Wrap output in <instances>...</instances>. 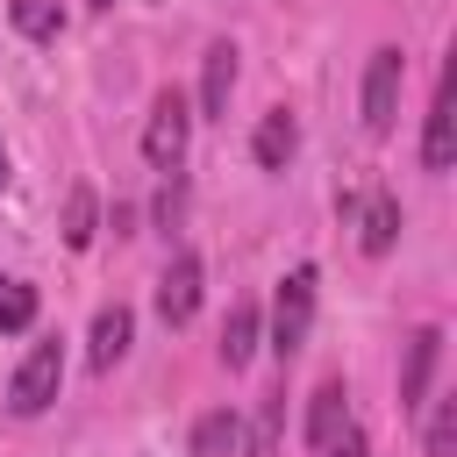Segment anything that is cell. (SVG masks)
<instances>
[{"label":"cell","mask_w":457,"mask_h":457,"mask_svg":"<svg viewBox=\"0 0 457 457\" xmlns=\"http://www.w3.org/2000/svg\"><path fill=\"white\" fill-rule=\"evenodd\" d=\"M129 336H136V314H129L121 300H114V307H100V321H93V350H86V357H93V371H114V364L129 357Z\"/></svg>","instance_id":"9c48e42d"},{"label":"cell","mask_w":457,"mask_h":457,"mask_svg":"<svg viewBox=\"0 0 457 457\" xmlns=\"http://www.w3.org/2000/svg\"><path fill=\"white\" fill-rule=\"evenodd\" d=\"M343 214H357V243H364L371 257H386V250H393V236H400V207H393V193H371V200H350Z\"/></svg>","instance_id":"ba28073f"},{"label":"cell","mask_w":457,"mask_h":457,"mask_svg":"<svg viewBox=\"0 0 457 457\" xmlns=\"http://www.w3.org/2000/svg\"><path fill=\"white\" fill-rule=\"evenodd\" d=\"M278 421H286V400L271 393L257 407V421H250V457H278Z\"/></svg>","instance_id":"ac0fdd59"},{"label":"cell","mask_w":457,"mask_h":457,"mask_svg":"<svg viewBox=\"0 0 457 457\" xmlns=\"http://www.w3.org/2000/svg\"><path fill=\"white\" fill-rule=\"evenodd\" d=\"M236 443H243V421H236L228 407L200 414V428H193V457H236Z\"/></svg>","instance_id":"5bb4252c"},{"label":"cell","mask_w":457,"mask_h":457,"mask_svg":"<svg viewBox=\"0 0 457 457\" xmlns=\"http://www.w3.org/2000/svg\"><path fill=\"white\" fill-rule=\"evenodd\" d=\"M228 93H236V43H214L207 50V71H200V107L207 114H228Z\"/></svg>","instance_id":"8fae6325"},{"label":"cell","mask_w":457,"mask_h":457,"mask_svg":"<svg viewBox=\"0 0 457 457\" xmlns=\"http://www.w3.org/2000/svg\"><path fill=\"white\" fill-rule=\"evenodd\" d=\"M186 129H193L186 100H179V93H157V100H150V121H143V157H150L157 171H179V157H186Z\"/></svg>","instance_id":"277c9868"},{"label":"cell","mask_w":457,"mask_h":457,"mask_svg":"<svg viewBox=\"0 0 457 457\" xmlns=\"http://www.w3.org/2000/svg\"><path fill=\"white\" fill-rule=\"evenodd\" d=\"M157 221H164V228L179 221V186H164V193H157Z\"/></svg>","instance_id":"ffe728a7"},{"label":"cell","mask_w":457,"mask_h":457,"mask_svg":"<svg viewBox=\"0 0 457 457\" xmlns=\"http://www.w3.org/2000/svg\"><path fill=\"white\" fill-rule=\"evenodd\" d=\"M250 350H257V307H250V300H236V307H228V321H221V364H228V371H243V364H250Z\"/></svg>","instance_id":"7c38bea8"},{"label":"cell","mask_w":457,"mask_h":457,"mask_svg":"<svg viewBox=\"0 0 457 457\" xmlns=\"http://www.w3.org/2000/svg\"><path fill=\"white\" fill-rule=\"evenodd\" d=\"M29 321H36V286L0 278V328H29Z\"/></svg>","instance_id":"e0dca14e"},{"label":"cell","mask_w":457,"mask_h":457,"mask_svg":"<svg viewBox=\"0 0 457 457\" xmlns=\"http://www.w3.org/2000/svg\"><path fill=\"white\" fill-rule=\"evenodd\" d=\"M57 386H64V350L57 343H36L21 357V371H14V386H7V407L14 414H43L57 400Z\"/></svg>","instance_id":"3957f363"},{"label":"cell","mask_w":457,"mask_h":457,"mask_svg":"<svg viewBox=\"0 0 457 457\" xmlns=\"http://www.w3.org/2000/svg\"><path fill=\"white\" fill-rule=\"evenodd\" d=\"M450 443H457V400L428 421V457H450Z\"/></svg>","instance_id":"d6986e66"},{"label":"cell","mask_w":457,"mask_h":457,"mask_svg":"<svg viewBox=\"0 0 457 457\" xmlns=\"http://www.w3.org/2000/svg\"><path fill=\"white\" fill-rule=\"evenodd\" d=\"M450 157H457V129H450V93H436V107H428V136H421V164H428V171H450Z\"/></svg>","instance_id":"4fadbf2b"},{"label":"cell","mask_w":457,"mask_h":457,"mask_svg":"<svg viewBox=\"0 0 457 457\" xmlns=\"http://www.w3.org/2000/svg\"><path fill=\"white\" fill-rule=\"evenodd\" d=\"M7 14H14V29H21V36H36V43H50V36H57V21H64V7H57V0H14Z\"/></svg>","instance_id":"9a60e30c"},{"label":"cell","mask_w":457,"mask_h":457,"mask_svg":"<svg viewBox=\"0 0 457 457\" xmlns=\"http://www.w3.org/2000/svg\"><path fill=\"white\" fill-rule=\"evenodd\" d=\"M0 186H7V150H0Z\"/></svg>","instance_id":"7402d4cb"},{"label":"cell","mask_w":457,"mask_h":457,"mask_svg":"<svg viewBox=\"0 0 457 457\" xmlns=\"http://www.w3.org/2000/svg\"><path fill=\"white\" fill-rule=\"evenodd\" d=\"M307 328H314V264H293L278 278V300H271V350H278V364L300 357Z\"/></svg>","instance_id":"6da1fadb"},{"label":"cell","mask_w":457,"mask_h":457,"mask_svg":"<svg viewBox=\"0 0 457 457\" xmlns=\"http://www.w3.org/2000/svg\"><path fill=\"white\" fill-rule=\"evenodd\" d=\"M250 150H257V164H264V171H286V164H293V150H300L293 114H286V107H271V114L257 121V143H250Z\"/></svg>","instance_id":"30bf717a"},{"label":"cell","mask_w":457,"mask_h":457,"mask_svg":"<svg viewBox=\"0 0 457 457\" xmlns=\"http://www.w3.org/2000/svg\"><path fill=\"white\" fill-rule=\"evenodd\" d=\"M436 357H443V328L428 321V328H414V336H407V364H400V407H407V414H414V407L428 400Z\"/></svg>","instance_id":"8992f818"},{"label":"cell","mask_w":457,"mask_h":457,"mask_svg":"<svg viewBox=\"0 0 457 457\" xmlns=\"http://www.w3.org/2000/svg\"><path fill=\"white\" fill-rule=\"evenodd\" d=\"M328 457H364V436H357V428H343V436H336V450H328Z\"/></svg>","instance_id":"44dd1931"},{"label":"cell","mask_w":457,"mask_h":457,"mask_svg":"<svg viewBox=\"0 0 457 457\" xmlns=\"http://www.w3.org/2000/svg\"><path fill=\"white\" fill-rule=\"evenodd\" d=\"M400 86H407V57L386 43V50H371V64H364V129L371 136H393V121H400Z\"/></svg>","instance_id":"7a4b0ae2"},{"label":"cell","mask_w":457,"mask_h":457,"mask_svg":"<svg viewBox=\"0 0 457 457\" xmlns=\"http://www.w3.org/2000/svg\"><path fill=\"white\" fill-rule=\"evenodd\" d=\"M343 428H350V393H343V378H328V386H314V400H307V443L328 457Z\"/></svg>","instance_id":"52a82bcc"},{"label":"cell","mask_w":457,"mask_h":457,"mask_svg":"<svg viewBox=\"0 0 457 457\" xmlns=\"http://www.w3.org/2000/svg\"><path fill=\"white\" fill-rule=\"evenodd\" d=\"M193 307H200V257H193V250H179V257L164 264V278H157V314H164L171 328H186V321H193Z\"/></svg>","instance_id":"5b68a950"},{"label":"cell","mask_w":457,"mask_h":457,"mask_svg":"<svg viewBox=\"0 0 457 457\" xmlns=\"http://www.w3.org/2000/svg\"><path fill=\"white\" fill-rule=\"evenodd\" d=\"M64 243H71V250L93 243V186H71V193H64Z\"/></svg>","instance_id":"2e32d148"}]
</instances>
